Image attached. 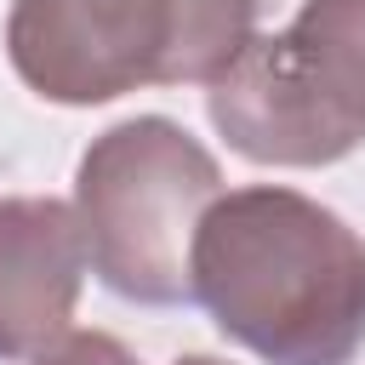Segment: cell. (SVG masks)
I'll return each mask as SVG.
<instances>
[{"instance_id": "cell-3", "label": "cell", "mask_w": 365, "mask_h": 365, "mask_svg": "<svg viewBox=\"0 0 365 365\" xmlns=\"http://www.w3.org/2000/svg\"><path fill=\"white\" fill-rule=\"evenodd\" d=\"M222 194L217 160L165 114L91 137L74 171V217L97 279L143 308L194 302V234Z\"/></svg>"}, {"instance_id": "cell-2", "label": "cell", "mask_w": 365, "mask_h": 365, "mask_svg": "<svg viewBox=\"0 0 365 365\" xmlns=\"http://www.w3.org/2000/svg\"><path fill=\"white\" fill-rule=\"evenodd\" d=\"M257 34V0H11L17 80L68 108L137 86H211Z\"/></svg>"}, {"instance_id": "cell-8", "label": "cell", "mask_w": 365, "mask_h": 365, "mask_svg": "<svg viewBox=\"0 0 365 365\" xmlns=\"http://www.w3.org/2000/svg\"><path fill=\"white\" fill-rule=\"evenodd\" d=\"M177 365H228V359H211V354H182Z\"/></svg>"}, {"instance_id": "cell-4", "label": "cell", "mask_w": 365, "mask_h": 365, "mask_svg": "<svg viewBox=\"0 0 365 365\" xmlns=\"http://www.w3.org/2000/svg\"><path fill=\"white\" fill-rule=\"evenodd\" d=\"M211 125L257 165H331L365 143V108L279 34H251L205 91Z\"/></svg>"}, {"instance_id": "cell-1", "label": "cell", "mask_w": 365, "mask_h": 365, "mask_svg": "<svg viewBox=\"0 0 365 365\" xmlns=\"http://www.w3.org/2000/svg\"><path fill=\"white\" fill-rule=\"evenodd\" d=\"M194 302L268 365H348L365 348V240L297 188L217 194L194 234Z\"/></svg>"}, {"instance_id": "cell-5", "label": "cell", "mask_w": 365, "mask_h": 365, "mask_svg": "<svg viewBox=\"0 0 365 365\" xmlns=\"http://www.w3.org/2000/svg\"><path fill=\"white\" fill-rule=\"evenodd\" d=\"M86 285V234L74 205L46 194L0 200V359L51 348Z\"/></svg>"}, {"instance_id": "cell-7", "label": "cell", "mask_w": 365, "mask_h": 365, "mask_svg": "<svg viewBox=\"0 0 365 365\" xmlns=\"http://www.w3.org/2000/svg\"><path fill=\"white\" fill-rule=\"evenodd\" d=\"M29 365H137L131 348L108 331H63L51 348H40Z\"/></svg>"}, {"instance_id": "cell-6", "label": "cell", "mask_w": 365, "mask_h": 365, "mask_svg": "<svg viewBox=\"0 0 365 365\" xmlns=\"http://www.w3.org/2000/svg\"><path fill=\"white\" fill-rule=\"evenodd\" d=\"M285 40L325 74L331 91L365 108V0H302Z\"/></svg>"}]
</instances>
